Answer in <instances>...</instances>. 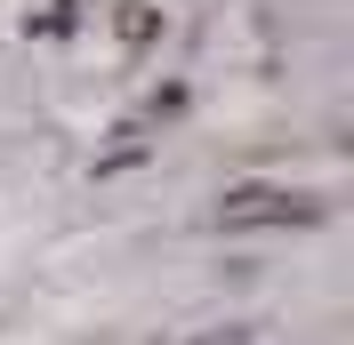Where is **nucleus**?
<instances>
[{
  "label": "nucleus",
  "instance_id": "nucleus-1",
  "mask_svg": "<svg viewBox=\"0 0 354 345\" xmlns=\"http://www.w3.org/2000/svg\"><path fill=\"white\" fill-rule=\"evenodd\" d=\"M322 201L314 193H282V185H225L218 193V225H314Z\"/></svg>",
  "mask_w": 354,
  "mask_h": 345
},
{
  "label": "nucleus",
  "instance_id": "nucleus-2",
  "mask_svg": "<svg viewBox=\"0 0 354 345\" xmlns=\"http://www.w3.org/2000/svg\"><path fill=\"white\" fill-rule=\"evenodd\" d=\"M113 17H121V41H129V48H145V41L161 32V24H169V17L153 8V0H113Z\"/></svg>",
  "mask_w": 354,
  "mask_h": 345
}]
</instances>
